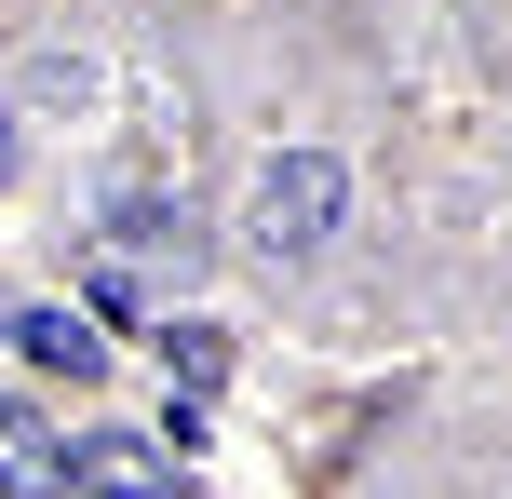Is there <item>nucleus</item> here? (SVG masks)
Instances as JSON below:
<instances>
[{
  "label": "nucleus",
  "instance_id": "7",
  "mask_svg": "<svg viewBox=\"0 0 512 499\" xmlns=\"http://www.w3.org/2000/svg\"><path fill=\"white\" fill-rule=\"evenodd\" d=\"M0 162H14V122H0Z\"/></svg>",
  "mask_w": 512,
  "mask_h": 499
},
{
  "label": "nucleus",
  "instance_id": "5",
  "mask_svg": "<svg viewBox=\"0 0 512 499\" xmlns=\"http://www.w3.org/2000/svg\"><path fill=\"white\" fill-rule=\"evenodd\" d=\"M108 257H189V216H176V203H149V189H135V203L108 216Z\"/></svg>",
  "mask_w": 512,
  "mask_h": 499
},
{
  "label": "nucleus",
  "instance_id": "3",
  "mask_svg": "<svg viewBox=\"0 0 512 499\" xmlns=\"http://www.w3.org/2000/svg\"><path fill=\"white\" fill-rule=\"evenodd\" d=\"M14 351H27L41 378H95V365H108L95 311H54V297H41V311H14Z\"/></svg>",
  "mask_w": 512,
  "mask_h": 499
},
{
  "label": "nucleus",
  "instance_id": "1",
  "mask_svg": "<svg viewBox=\"0 0 512 499\" xmlns=\"http://www.w3.org/2000/svg\"><path fill=\"white\" fill-rule=\"evenodd\" d=\"M324 230H337V162H324V149H283L270 176H256V216H243L256 270H297V257H324Z\"/></svg>",
  "mask_w": 512,
  "mask_h": 499
},
{
  "label": "nucleus",
  "instance_id": "4",
  "mask_svg": "<svg viewBox=\"0 0 512 499\" xmlns=\"http://www.w3.org/2000/svg\"><path fill=\"white\" fill-rule=\"evenodd\" d=\"M54 486H68V446H54V432L0 392V499H54Z\"/></svg>",
  "mask_w": 512,
  "mask_h": 499
},
{
  "label": "nucleus",
  "instance_id": "6",
  "mask_svg": "<svg viewBox=\"0 0 512 499\" xmlns=\"http://www.w3.org/2000/svg\"><path fill=\"white\" fill-rule=\"evenodd\" d=\"M162 365H176V392H216V378H230V324H176Z\"/></svg>",
  "mask_w": 512,
  "mask_h": 499
},
{
  "label": "nucleus",
  "instance_id": "2",
  "mask_svg": "<svg viewBox=\"0 0 512 499\" xmlns=\"http://www.w3.org/2000/svg\"><path fill=\"white\" fill-rule=\"evenodd\" d=\"M68 499H176V446L162 432H81L68 446Z\"/></svg>",
  "mask_w": 512,
  "mask_h": 499
}]
</instances>
